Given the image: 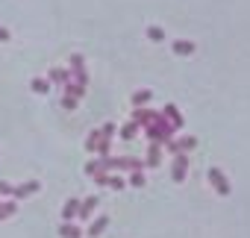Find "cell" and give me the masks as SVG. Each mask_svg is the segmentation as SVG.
Returning <instances> with one entry per match:
<instances>
[{"label": "cell", "mask_w": 250, "mask_h": 238, "mask_svg": "<svg viewBox=\"0 0 250 238\" xmlns=\"http://www.w3.org/2000/svg\"><path fill=\"white\" fill-rule=\"evenodd\" d=\"M36 191H39V182H27V185H18L15 188V197H30Z\"/></svg>", "instance_id": "obj_1"}, {"label": "cell", "mask_w": 250, "mask_h": 238, "mask_svg": "<svg viewBox=\"0 0 250 238\" xmlns=\"http://www.w3.org/2000/svg\"><path fill=\"white\" fill-rule=\"evenodd\" d=\"M47 88H50V82H47V79H33V91H36V94H44Z\"/></svg>", "instance_id": "obj_2"}, {"label": "cell", "mask_w": 250, "mask_h": 238, "mask_svg": "<svg viewBox=\"0 0 250 238\" xmlns=\"http://www.w3.org/2000/svg\"><path fill=\"white\" fill-rule=\"evenodd\" d=\"M15 212V203H0V218H9Z\"/></svg>", "instance_id": "obj_3"}, {"label": "cell", "mask_w": 250, "mask_h": 238, "mask_svg": "<svg viewBox=\"0 0 250 238\" xmlns=\"http://www.w3.org/2000/svg\"><path fill=\"white\" fill-rule=\"evenodd\" d=\"M9 194H15V188H12L9 182H3V179H0V197H9Z\"/></svg>", "instance_id": "obj_4"}, {"label": "cell", "mask_w": 250, "mask_h": 238, "mask_svg": "<svg viewBox=\"0 0 250 238\" xmlns=\"http://www.w3.org/2000/svg\"><path fill=\"white\" fill-rule=\"evenodd\" d=\"M77 212V203H65V209H62V218H68L71 220V215Z\"/></svg>", "instance_id": "obj_5"}, {"label": "cell", "mask_w": 250, "mask_h": 238, "mask_svg": "<svg viewBox=\"0 0 250 238\" xmlns=\"http://www.w3.org/2000/svg\"><path fill=\"white\" fill-rule=\"evenodd\" d=\"M77 226H62V238H77Z\"/></svg>", "instance_id": "obj_6"}, {"label": "cell", "mask_w": 250, "mask_h": 238, "mask_svg": "<svg viewBox=\"0 0 250 238\" xmlns=\"http://www.w3.org/2000/svg\"><path fill=\"white\" fill-rule=\"evenodd\" d=\"M9 39V30H3V27H0V41H6Z\"/></svg>", "instance_id": "obj_7"}]
</instances>
